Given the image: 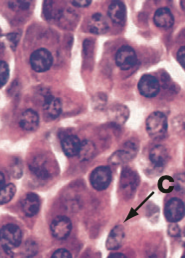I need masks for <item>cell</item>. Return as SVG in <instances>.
Returning <instances> with one entry per match:
<instances>
[{
    "instance_id": "cell-1",
    "label": "cell",
    "mask_w": 185,
    "mask_h": 258,
    "mask_svg": "<svg viewBox=\"0 0 185 258\" xmlns=\"http://www.w3.org/2000/svg\"><path fill=\"white\" fill-rule=\"evenodd\" d=\"M145 127L151 138L161 139L167 132V118L162 112H152L146 119Z\"/></svg>"
},
{
    "instance_id": "cell-2",
    "label": "cell",
    "mask_w": 185,
    "mask_h": 258,
    "mask_svg": "<svg viewBox=\"0 0 185 258\" xmlns=\"http://www.w3.org/2000/svg\"><path fill=\"white\" fill-rule=\"evenodd\" d=\"M29 168L36 177L42 180L49 179L54 172V166L50 162V159L42 154L33 157L29 164Z\"/></svg>"
},
{
    "instance_id": "cell-3",
    "label": "cell",
    "mask_w": 185,
    "mask_h": 258,
    "mask_svg": "<svg viewBox=\"0 0 185 258\" xmlns=\"http://www.w3.org/2000/svg\"><path fill=\"white\" fill-rule=\"evenodd\" d=\"M139 184V177L137 173L131 168H123L120 179V188L122 194L126 197H132Z\"/></svg>"
},
{
    "instance_id": "cell-4",
    "label": "cell",
    "mask_w": 185,
    "mask_h": 258,
    "mask_svg": "<svg viewBox=\"0 0 185 258\" xmlns=\"http://www.w3.org/2000/svg\"><path fill=\"white\" fill-rule=\"evenodd\" d=\"M53 64V56L51 52L45 48L35 50L30 56V65L32 69L38 73L46 72Z\"/></svg>"
},
{
    "instance_id": "cell-5",
    "label": "cell",
    "mask_w": 185,
    "mask_h": 258,
    "mask_svg": "<svg viewBox=\"0 0 185 258\" xmlns=\"http://www.w3.org/2000/svg\"><path fill=\"white\" fill-rule=\"evenodd\" d=\"M138 144L135 140H128L123 144V148L116 151L110 158V162L114 165H120L130 161L137 153Z\"/></svg>"
},
{
    "instance_id": "cell-6",
    "label": "cell",
    "mask_w": 185,
    "mask_h": 258,
    "mask_svg": "<svg viewBox=\"0 0 185 258\" xmlns=\"http://www.w3.org/2000/svg\"><path fill=\"white\" fill-rule=\"evenodd\" d=\"M22 242V231L15 224H6L1 228V244L10 248L18 247Z\"/></svg>"
},
{
    "instance_id": "cell-7",
    "label": "cell",
    "mask_w": 185,
    "mask_h": 258,
    "mask_svg": "<svg viewBox=\"0 0 185 258\" xmlns=\"http://www.w3.org/2000/svg\"><path fill=\"white\" fill-rule=\"evenodd\" d=\"M112 181V172L108 166H99L93 170L90 176L92 186L97 190L106 189Z\"/></svg>"
},
{
    "instance_id": "cell-8",
    "label": "cell",
    "mask_w": 185,
    "mask_h": 258,
    "mask_svg": "<svg viewBox=\"0 0 185 258\" xmlns=\"http://www.w3.org/2000/svg\"><path fill=\"white\" fill-rule=\"evenodd\" d=\"M165 218L171 222L176 223L180 221L185 215V205L179 198H171L167 201L164 208Z\"/></svg>"
},
{
    "instance_id": "cell-9",
    "label": "cell",
    "mask_w": 185,
    "mask_h": 258,
    "mask_svg": "<svg viewBox=\"0 0 185 258\" xmlns=\"http://www.w3.org/2000/svg\"><path fill=\"white\" fill-rule=\"evenodd\" d=\"M138 91L139 93L147 98L154 97L158 94L160 90V84L156 77L146 74L143 75L138 81Z\"/></svg>"
},
{
    "instance_id": "cell-10",
    "label": "cell",
    "mask_w": 185,
    "mask_h": 258,
    "mask_svg": "<svg viewBox=\"0 0 185 258\" xmlns=\"http://www.w3.org/2000/svg\"><path fill=\"white\" fill-rule=\"evenodd\" d=\"M116 62L122 70H128L137 63V55L130 46L123 45L117 51Z\"/></svg>"
},
{
    "instance_id": "cell-11",
    "label": "cell",
    "mask_w": 185,
    "mask_h": 258,
    "mask_svg": "<svg viewBox=\"0 0 185 258\" xmlns=\"http://www.w3.org/2000/svg\"><path fill=\"white\" fill-rule=\"evenodd\" d=\"M52 235L57 239H66L72 231V222L66 216H58L51 223Z\"/></svg>"
},
{
    "instance_id": "cell-12",
    "label": "cell",
    "mask_w": 185,
    "mask_h": 258,
    "mask_svg": "<svg viewBox=\"0 0 185 258\" xmlns=\"http://www.w3.org/2000/svg\"><path fill=\"white\" fill-rule=\"evenodd\" d=\"M108 14L110 19L117 25H123L126 19V9L121 0H114L109 8Z\"/></svg>"
},
{
    "instance_id": "cell-13",
    "label": "cell",
    "mask_w": 185,
    "mask_h": 258,
    "mask_svg": "<svg viewBox=\"0 0 185 258\" xmlns=\"http://www.w3.org/2000/svg\"><path fill=\"white\" fill-rule=\"evenodd\" d=\"M81 145L82 141L76 135L69 134L62 138L61 146L63 152L69 157H74L78 155L81 149Z\"/></svg>"
},
{
    "instance_id": "cell-14",
    "label": "cell",
    "mask_w": 185,
    "mask_h": 258,
    "mask_svg": "<svg viewBox=\"0 0 185 258\" xmlns=\"http://www.w3.org/2000/svg\"><path fill=\"white\" fill-rule=\"evenodd\" d=\"M88 29L93 34L102 35L108 31L109 24L103 14L94 13L88 21Z\"/></svg>"
},
{
    "instance_id": "cell-15",
    "label": "cell",
    "mask_w": 185,
    "mask_h": 258,
    "mask_svg": "<svg viewBox=\"0 0 185 258\" xmlns=\"http://www.w3.org/2000/svg\"><path fill=\"white\" fill-rule=\"evenodd\" d=\"M40 206L41 201L37 194H28L22 200V211L28 217L35 216L39 212Z\"/></svg>"
},
{
    "instance_id": "cell-16",
    "label": "cell",
    "mask_w": 185,
    "mask_h": 258,
    "mask_svg": "<svg viewBox=\"0 0 185 258\" xmlns=\"http://www.w3.org/2000/svg\"><path fill=\"white\" fill-rule=\"evenodd\" d=\"M19 125L25 131H35L39 127L38 113L32 109L25 110L19 118Z\"/></svg>"
},
{
    "instance_id": "cell-17",
    "label": "cell",
    "mask_w": 185,
    "mask_h": 258,
    "mask_svg": "<svg viewBox=\"0 0 185 258\" xmlns=\"http://www.w3.org/2000/svg\"><path fill=\"white\" fill-rule=\"evenodd\" d=\"M153 22L159 28H170L174 24V17L167 7H161L155 11Z\"/></svg>"
},
{
    "instance_id": "cell-18",
    "label": "cell",
    "mask_w": 185,
    "mask_h": 258,
    "mask_svg": "<svg viewBox=\"0 0 185 258\" xmlns=\"http://www.w3.org/2000/svg\"><path fill=\"white\" fill-rule=\"evenodd\" d=\"M43 109L46 117H48L49 119H56L57 117H59L62 112V103L60 99L52 95L47 96L43 104Z\"/></svg>"
},
{
    "instance_id": "cell-19",
    "label": "cell",
    "mask_w": 185,
    "mask_h": 258,
    "mask_svg": "<svg viewBox=\"0 0 185 258\" xmlns=\"http://www.w3.org/2000/svg\"><path fill=\"white\" fill-rule=\"evenodd\" d=\"M124 237H125V234H124L123 227L120 225L115 226L108 236L107 243H106L107 248L109 250L119 249L123 245Z\"/></svg>"
},
{
    "instance_id": "cell-20",
    "label": "cell",
    "mask_w": 185,
    "mask_h": 258,
    "mask_svg": "<svg viewBox=\"0 0 185 258\" xmlns=\"http://www.w3.org/2000/svg\"><path fill=\"white\" fill-rule=\"evenodd\" d=\"M149 159L156 167H162L168 160V151L163 145H155L150 149Z\"/></svg>"
},
{
    "instance_id": "cell-21",
    "label": "cell",
    "mask_w": 185,
    "mask_h": 258,
    "mask_svg": "<svg viewBox=\"0 0 185 258\" xmlns=\"http://www.w3.org/2000/svg\"><path fill=\"white\" fill-rule=\"evenodd\" d=\"M57 5L58 3L54 0H44L43 16L46 20H54L61 17L64 9Z\"/></svg>"
},
{
    "instance_id": "cell-22",
    "label": "cell",
    "mask_w": 185,
    "mask_h": 258,
    "mask_svg": "<svg viewBox=\"0 0 185 258\" xmlns=\"http://www.w3.org/2000/svg\"><path fill=\"white\" fill-rule=\"evenodd\" d=\"M128 117V109L123 105H115L110 109V118L118 124H123Z\"/></svg>"
},
{
    "instance_id": "cell-23",
    "label": "cell",
    "mask_w": 185,
    "mask_h": 258,
    "mask_svg": "<svg viewBox=\"0 0 185 258\" xmlns=\"http://www.w3.org/2000/svg\"><path fill=\"white\" fill-rule=\"evenodd\" d=\"M96 154V146L95 144L90 140H84L82 141L81 149L79 151V159L81 161H89L91 160Z\"/></svg>"
},
{
    "instance_id": "cell-24",
    "label": "cell",
    "mask_w": 185,
    "mask_h": 258,
    "mask_svg": "<svg viewBox=\"0 0 185 258\" xmlns=\"http://www.w3.org/2000/svg\"><path fill=\"white\" fill-rule=\"evenodd\" d=\"M15 192H16V187H15L14 184H12V183L6 184L1 189V194H0V202H1V204L8 203L13 198Z\"/></svg>"
},
{
    "instance_id": "cell-25",
    "label": "cell",
    "mask_w": 185,
    "mask_h": 258,
    "mask_svg": "<svg viewBox=\"0 0 185 258\" xmlns=\"http://www.w3.org/2000/svg\"><path fill=\"white\" fill-rule=\"evenodd\" d=\"M37 252H38V245L35 241L28 240L24 243L23 250H22V254L24 257H33L34 255L37 254Z\"/></svg>"
},
{
    "instance_id": "cell-26",
    "label": "cell",
    "mask_w": 185,
    "mask_h": 258,
    "mask_svg": "<svg viewBox=\"0 0 185 258\" xmlns=\"http://www.w3.org/2000/svg\"><path fill=\"white\" fill-rule=\"evenodd\" d=\"M31 1L32 0H7L8 6L15 10H27L31 6Z\"/></svg>"
},
{
    "instance_id": "cell-27",
    "label": "cell",
    "mask_w": 185,
    "mask_h": 258,
    "mask_svg": "<svg viewBox=\"0 0 185 258\" xmlns=\"http://www.w3.org/2000/svg\"><path fill=\"white\" fill-rule=\"evenodd\" d=\"M158 186L162 192H165V194L171 192L174 189V180L173 178L168 176L162 177L158 183Z\"/></svg>"
},
{
    "instance_id": "cell-28",
    "label": "cell",
    "mask_w": 185,
    "mask_h": 258,
    "mask_svg": "<svg viewBox=\"0 0 185 258\" xmlns=\"http://www.w3.org/2000/svg\"><path fill=\"white\" fill-rule=\"evenodd\" d=\"M174 189L179 194H185V173H177L173 177Z\"/></svg>"
},
{
    "instance_id": "cell-29",
    "label": "cell",
    "mask_w": 185,
    "mask_h": 258,
    "mask_svg": "<svg viewBox=\"0 0 185 258\" xmlns=\"http://www.w3.org/2000/svg\"><path fill=\"white\" fill-rule=\"evenodd\" d=\"M9 78V66L5 61L0 62V84L4 86Z\"/></svg>"
},
{
    "instance_id": "cell-30",
    "label": "cell",
    "mask_w": 185,
    "mask_h": 258,
    "mask_svg": "<svg viewBox=\"0 0 185 258\" xmlns=\"http://www.w3.org/2000/svg\"><path fill=\"white\" fill-rule=\"evenodd\" d=\"M10 173L14 178H20L23 174V167L20 160H16L14 163H12L10 168Z\"/></svg>"
},
{
    "instance_id": "cell-31",
    "label": "cell",
    "mask_w": 185,
    "mask_h": 258,
    "mask_svg": "<svg viewBox=\"0 0 185 258\" xmlns=\"http://www.w3.org/2000/svg\"><path fill=\"white\" fill-rule=\"evenodd\" d=\"M181 233V229L176 223H171L168 227V234L172 237H179Z\"/></svg>"
},
{
    "instance_id": "cell-32",
    "label": "cell",
    "mask_w": 185,
    "mask_h": 258,
    "mask_svg": "<svg viewBox=\"0 0 185 258\" xmlns=\"http://www.w3.org/2000/svg\"><path fill=\"white\" fill-rule=\"evenodd\" d=\"M0 258H14V254L10 247L1 244L0 247Z\"/></svg>"
},
{
    "instance_id": "cell-33",
    "label": "cell",
    "mask_w": 185,
    "mask_h": 258,
    "mask_svg": "<svg viewBox=\"0 0 185 258\" xmlns=\"http://www.w3.org/2000/svg\"><path fill=\"white\" fill-rule=\"evenodd\" d=\"M6 37H7V40L10 42L12 49H15L19 41V35L17 33H9L6 35Z\"/></svg>"
},
{
    "instance_id": "cell-34",
    "label": "cell",
    "mask_w": 185,
    "mask_h": 258,
    "mask_svg": "<svg viewBox=\"0 0 185 258\" xmlns=\"http://www.w3.org/2000/svg\"><path fill=\"white\" fill-rule=\"evenodd\" d=\"M51 258H72V254H71L70 251H68L67 249L61 248V249L56 250V251L52 254Z\"/></svg>"
},
{
    "instance_id": "cell-35",
    "label": "cell",
    "mask_w": 185,
    "mask_h": 258,
    "mask_svg": "<svg viewBox=\"0 0 185 258\" xmlns=\"http://www.w3.org/2000/svg\"><path fill=\"white\" fill-rule=\"evenodd\" d=\"M176 57H177V61L179 62V64L181 65L185 69V45L184 46H181L178 49Z\"/></svg>"
},
{
    "instance_id": "cell-36",
    "label": "cell",
    "mask_w": 185,
    "mask_h": 258,
    "mask_svg": "<svg viewBox=\"0 0 185 258\" xmlns=\"http://www.w3.org/2000/svg\"><path fill=\"white\" fill-rule=\"evenodd\" d=\"M72 2L74 6L84 8V7H88L92 3V0H72Z\"/></svg>"
},
{
    "instance_id": "cell-37",
    "label": "cell",
    "mask_w": 185,
    "mask_h": 258,
    "mask_svg": "<svg viewBox=\"0 0 185 258\" xmlns=\"http://www.w3.org/2000/svg\"><path fill=\"white\" fill-rule=\"evenodd\" d=\"M5 185H6V184H5V177H4L3 172H1V173H0V188L2 189Z\"/></svg>"
},
{
    "instance_id": "cell-38",
    "label": "cell",
    "mask_w": 185,
    "mask_h": 258,
    "mask_svg": "<svg viewBox=\"0 0 185 258\" xmlns=\"http://www.w3.org/2000/svg\"><path fill=\"white\" fill-rule=\"evenodd\" d=\"M180 241H181V244L182 246L185 247V227L181 230V233H180Z\"/></svg>"
},
{
    "instance_id": "cell-39",
    "label": "cell",
    "mask_w": 185,
    "mask_h": 258,
    "mask_svg": "<svg viewBox=\"0 0 185 258\" xmlns=\"http://www.w3.org/2000/svg\"><path fill=\"white\" fill-rule=\"evenodd\" d=\"M108 258H127L125 255H123L122 253H113V254H111L110 256Z\"/></svg>"
},
{
    "instance_id": "cell-40",
    "label": "cell",
    "mask_w": 185,
    "mask_h": 258,
    "mask_svg": "<svg viewBox=\"0 0 185 258\" xmlns=\"http://www.w3.org/2000/svg\"><path fill=\"white\" fill-rule=\"evenodd\" d=\"M182 258H185V255H184V256H182Z\"/></svg>"
}]
</instances>
